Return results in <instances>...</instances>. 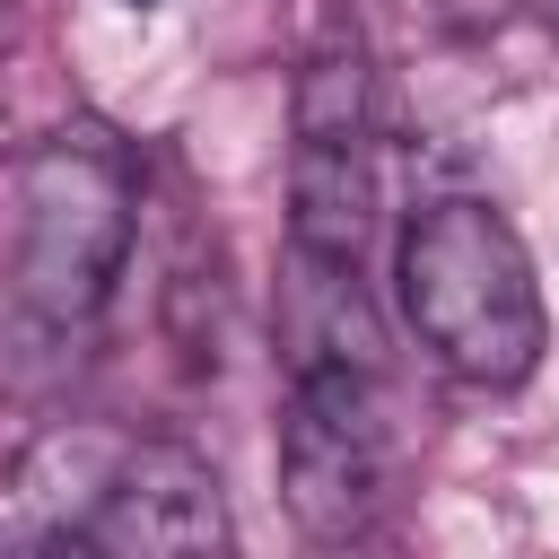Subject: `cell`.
Here are the masks:
<instances>
[{
    "label": "cell",
    "mask_w": 559,
    "mask_h": 559,
    "mask_svg": "<svg viewBox=\"0 0 559 559\" xmlns=\"http://www.w3.org/2000/svg\"><path fill=\"white\" fill-rule=\"evenodd\" d=\"M87 550H114V559H175V550H227L236 542V515H227V489L218 472L175 445V437H122L105 480H96V507L79 515Z\"/></svg>",
    "instance_id": "4"
},
{
    "label": "cell",
    "mask_w": 559,
    "mask_h": 559,
    "mask_svg": "<svg viewBox=\"0 0 559 559\" xmlns=\"http://www.w3.org/2000/svg\"><path fill=\"white\" fill-rule=\"evenodd\" d=\"M393 280H402V323L419 332V349L445 376L507 393L542 367L550 314H542V280H533V253L507 210H489L472 192L411 210Z\"/></svg>",
    "instance_id": "1"
},
{
    "label": "cell",
    "mask_w": 559,
    "mask_h": 559,
    "mask_svg": "<svg viewBox=\"0 0 559 559\" xmlns=\"http://www.w3.org/2000/svg\"><path fill=\"white\" fill-rule=\"evenodd\" d=\"M9 26H17V17H9V0H0V52H9Z\"/></svg>",
    "instance_id": "9"
},
{
    "label": "cell",
    "mask_w": 559,
    "mask_h": 559,
    "mask_svg": "<svg viewBox=\"0 0 559 559\" xmlns=\"http://www.w3.org/2000/svg\"><path fill=\"white\" fill-rule=\"evenodd\" d=\"M280 498L314 542H358L384 515V498H393L384 376H288Z\"/></svg>",
    "instance_id": "3"
},
{
    "label": "cell",
    "mask_w": 559,
    "mask_h": 559,
    "mask_svg": "<svg viewBox=\"0 0 559 559\" xmlns=\"http://www.w3.org/2000/svg\"><path fill=\"white\" fill-rule=\"evenodd\" d=\"M376 227V140H297L288 148V236L314 253H358Z\"/></svg>",
    "instance_id": "6"
},
{
    "label": "cell",
    "mask_w": 559,
    "mask_h": 559,
    "mask_svg": "<svg viewBox=\"0 0 559 559\" xmlns=\"http://www.w3.org/2000/svg\"><path fill=\"white\" fill-rule=\"evenodd\" d=\"M17 157V122H9V105H0V166Z\"/></svg>",
    "instance_id": "8"
},
{
    "label": "cell",
    "mask_w": 559,
    "mask_h": 559,
    "mask_svg": "<svg viewBox=\"0 0 559 559\" xmlns=\"http://www.w3.org/2000/svg\"><path fill=\"white\" fill-rule=\"evenodd\" d=\"M17 192H26L17 297H26L44 323H87V314L114 297L122 253H131V210H140L131 148H122L96 114H79V122H61L52 140L26 148Z\"/></svg>",
    "instance_id": "2"
},
{
    "label": "cell",
    "mask_w": 559,
    "mask_h": 559,
    "mask_svg": "<svg viewBox=\"0 0 559 559\" xmlns=\"http://www.w3.org/2000/svg\"><path fill=\"white\" fill-rule=\"evenodd\" d=\"M288 122H297V140H376V79L349 35L306 52V70L288 87Z\"/></svg>",
    "instance_id": "7"
},
{
    "label": "cell",
    "mask_w": 559,
    "mask_h": 559,
    "mask_svg": "<svg viewBox=\"0 0 559 559\" xmlns=\"http://www.w3.org/2000/svg\"><path fill=\"white\" fill-rule=\"evenodd\" d=\"M271 332H280L288 376H384L393 367L384 314L358 280V253H314L297 236H288V262H280Z\"/></svg>",
    "instance_id": "5"
},
{
    "label": "cell",
    "mask_w": 559,
    "mask_h": 559,
    "mask_svg": "<svg viewBox=\"0 0 559 559\" xmlns=\"http://www.w3.org/2000/svg\"><path fill=\"white\" fill-rule=\"evenodd\" d=\"M122 9H157V0H122Z\"/></svg>",
    "instance_id": "10"
}]
</instances>
